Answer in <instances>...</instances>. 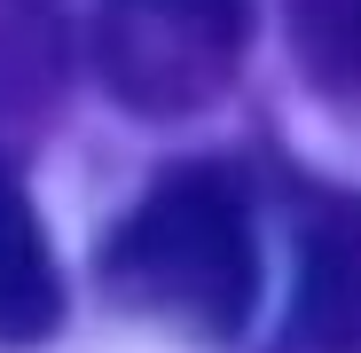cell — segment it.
Here are the masks:
<instances>
[{"instance_id": "cell-1", "label": "cell", "mask_w": 361, "mask_h": 353, "mask_svg": "<svg viewBox=\"0 0 361 353\" xmlns=\"http://www.w3.org/2000/svg\"><path fill=\"white\" fill-rule=\"evenodd\" d=\"M94 275L126 314L228 345L259 306V228L235 165L220 157L165 165L142 189V204L102 235Z\"/></svg>"}, {"instance_id": "cell-2", "label": "cell", "mask_w": 361, "mask_h": 353, "mask_svg": "<svg viewBox=\"0 0 361 353\" xmlns=\"http://www.w3.org/2000/svg\"><path fill=\"white\" fill-rule=\"evenodd\" d=\"M244 0H110L102 79L134 110H197L235 79Z\"/></svg>"}, {"instance_id": "cell-3", "label": "cell", "mask_w": 361, "mask_h": 353, "mask_svg": "<svg viewBox=\"0 0 361 353\" xmlns=\"http://www.w3.org/2000/svg\"><path fill=\"white\" fill-rule=\"evenodd\" d=\"M283 353H361V197L307 204Z\"/></svg>"}, {"instance_id": "cell-4", "label": "cell", "mask_w": 361, "mask_h": 353, "mask_svg": "<svg viewBox=\"0 0 361 353\" xmlns=\"http://www.w3.org/2000/svg\"><path fill=\"white\" fill-rule=\"evenodd\" d=\"M63 322V275L47 259V228L24 181L0 165V345H39Z\"/></svg>"}, {"instance_id": "cell-5", "label": "cell", "mask_w": 361, "mask_h": 353, "mask_svg": "<svg viewBox=\"0 0 361 353\" xmlns=\"http://www.w3.org/2000/svg\"><path fill=\"white\" fill-rule=\"evenodd\" d=\"M63 79V16L55 0H0V118L39 110Z\"/></svg>"}, {"instance_id": "cell-6", "label": "cell", "mask_w": 361, "mask_h": 353, "mask_svg": "<svg viewBox=\"0 0 361 353\" xmlns=\"http://www.w3.org/2000/svg\"><path fill=\"white\" fill-rule=\"evenodd\" d=\"M290 8V39L298 63L322 94L361 102V0H283Z\"/></svg>"}]
</instances>
